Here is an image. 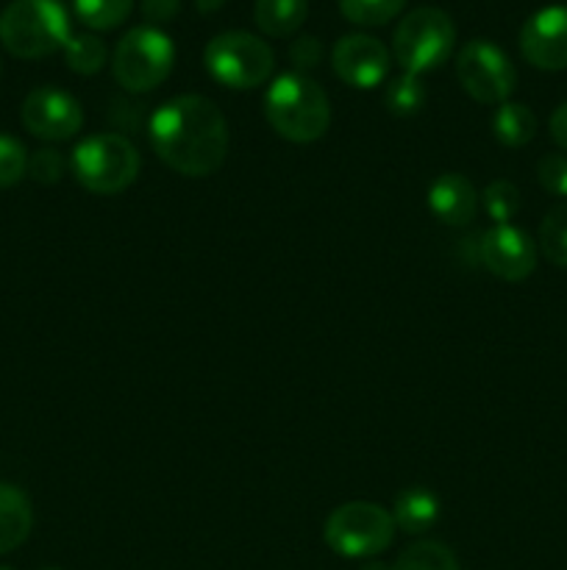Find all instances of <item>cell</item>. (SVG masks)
<instances>
[{
  "label": "cell",
  "mask_w": 567,
  "mask_h": 570,
  "mask_svg": "<svg viewBox=\"0 0 567 570\" xmlns=\"http://www.w3.org/2000/svg\"><path fill=\"white\" fill-rule=\"evenodd\" d=\"M153 154L170 170L187 178H206L228 156V122L215 100L178 95L153 111L148 126Z\"/></svg>",
  "instance_id": "obj_1"
},
{
  "label": "cell",
  "mask_w": 567,
  "mask_h": 570,
  "mask_svg": "<svg viewBox=\"0 0 567 570\" xmlns=\"http://www.w3.org/2000/svg\"><path fill=\"white\" fill-rule=\"evenodd\" d=\"M265 117L278 137L289 142H317L331 126V100L306 72H281L267 87Z\"/></svg>",
  "instance_id": "obj_2"
},
{
  "label": "cell",
  "mask_w": 567,
  "mask_h": 570,
  "mask_svg": "<svg viewBox=\"0 0 567 570\" xmlns=\"http://www.w3.org/2000/svg\"><path fill=\"white\" fill-rule=\"evenodd\" d=\"M70 14L59 0H11L0 11V42L17 59H44L64 50Z\"/></svg>",
  "instance_id": "obj_3"
},
{
  "label": "cell",
  "mask_w": 567,
  "mask_h": 570,
  "mask_svg": "<svg viewBox=\"0 0 567 570\" xmlns=\"http://www.w3.org/2000/svg\"><path fill=\"white\" fill-rule=\"evenodd\" d=\"M137 145L122 134H92L81 139L70 156V170L83 189L94 195H117L139 176Z\"/></svg>",
  "instance_id": "obj_4"
},
{
  "label": "cell",
  "mask_w": 567,
  "mask_h": 570,
  "mask_svg": "<svg viewBox=\"0 0 567 570\" xmlns=\"http://www.w3.org/2000/svg\"><path fill=\"white\" fill-rule=\"evenodd\" d=\"M456 48V26L448 17V11L437 6H420L409 11L398 22L392 33V56L400 65V70L411 76H422L454 56Z\"/></svg>",
  "instance_id": "obj_5"
},
{
  "label": "cell",
  "mask_w": 567,
  "mask_h": 570,
  "mask_svg": "<svg viewBox=\"0 0 567 570\" xmlns=\"http://www.w3.org/2000/svg\"><path fill=\"white\" fill-rule=\"evenodd\" d=\"M176 65V45L161 28L137 26L117 42L111 72L126 92L142 95L161 87Z\"/></svg>",
  "instance_id": "obj_6"
},
{
  "label": "cell",
  "mask_w": 567,
  "mask_h": 570,
  "mask_svg": "<svg viewBox=\"0 0 567 570\" xmlns=\"http://www.w3.org/2000/svg\"><path fill=\"white\" fill-rule=\"evenodd\" d=\"M322 538L334 554L348 557V560L378 557L392 546V512L372 501H348L326 518Z\"/></svg>",
  "instance_id": "obj_7"
},
{
  "label": "cell",
  "mask_w": 567,
  "mask_h": 570,
  "mask_svg": "<svg viewBox=\"0 0 567 570\" xmlns=\"http://www.w3.org/2000/svg\"><path fill=\"white\" fill-rule=\"evenodd\" d=\"M203 65L222 87L256 89L276 70V53L256 33L222 31L206 45Z\"/></svg>",
  "instance_id": "obj_8"
},
{
  "label": "cell",
  "mask_w": 567,
  "mask_h": 570,
  "mask_svg": "<svg viewBox=\"0 0 567 570\" xmlns=\"http://www.w3.org/2000/svg\"><path fill=\"white\" fill-rule=\"evenodd\" d=\"M456 78L476 104L500 106L517 87V72L509 56L489 39H470L456 53Z\"/></svg>",
  "instance_id": "obj_9"
},
{
  "label": "cell",
  "mask_w": 567,
  "mask_h": 570,
  "mask_svg": "<svg viewBox=\"0 0 567 570\" xmlns=\"http://www.w3.org/2000/svg\"><path fill=\"white\" fill-rule=\"evenodd\" d=\"M20 120L28 134L44 142H67L83 126V109L70 92L59 87H37L26 95Z\"/></svg>",
  "instance_id": "obj_10"
},
{
  "label": "cell",
  "mask_w": 567,
  "mask_h": 570,
  "mask_svg": "<svg viewBox=\"0 0 567 570\" xmlns=\"http://www.w3.org/2000/svg\"><path fill=\"white\" fill-rule=\"evenodd\" d=\"M331 67L339 81L354 89H372L387 81L392 53L370 33H348L331 50Z\"/></svg>",
  "instance_id": "obj_11"
},
{
  "label": "cell",
  "mask_w": 567,
  "mask_h": 570,
  "mask_svg": "<svg viewBox=\"0 0 567 570\" xmlns=\"http://www.w3.org/2000/svg\"><path fill=\"white\" fill-rule=\"evenodd\" d=\"M478 259L504 282H523L537 267V243L523 228L504 223L478 237Z\"/></svg>",
  "instance_id": "obj_12"
},
{
  "label": "cell",
  "mask_w": 567,
  "mask_h": 570,
  "mask_svg": "<svg viewBox=\"0 0 567 570\" xmlns=\"http://www.w3.org/2000/svg\"><path fill=\"white\" fill-rule=\"evenodd\" d=\"M520 53L537 70H567V6H545L523 22Z\"/></svg>",
  "instance_id": "obj_13"
},
{
  "label": "cell",
  "mask_w": 567,
  "mask_h": 570,
  "mask_svg": "<svg viewBox=\"0 0 567 570\" xmlns=\"http://www.w3.org/2000/svg\"><path fill=\"white\" fill-rule=\"evenodd\" d=\"M428 209L445 226H467L476 220L478 193L461 173H445L428 189Z\"/></svg>",
  "instance_id": "obj_14"
},
{
  "label": "cell",
  "mask_w": 567,
  "mask_h": 570,
  "mask_svg": "<svg viewBox=\"0 0 567 570\" xmlns=\"http://www.w3.org/2000/svg\"><path fill=\"white\" fill-rule=\"evenodd\" d=\"M33 527L31 499L17 484L0 482V554L20 549Z\"/></svg>",
  "instance_id": "obj_15"
},
{
  "label": "cell",
  "mask_w": 567,
  "mask_h": 570,
  "mask_svg": "<svg viewBox=\"0 0 567 570\" xmlns=\"http://www.w3.org/2000/svg\"><path fill=\"white\" fill-rule=\"evenodd\" d=\"M439 512H442V504L437 493L428 488H404L392 501V521L406 534H422L434 529Z\"/></svg>",
  "instance_id": "obj_16"
},
{
  "label": "cell",
  "mask_w": 567,
  "mask_h": 570,
  "mask_svg": "<svg viewBox=\"0 0 567 570\" xmlns=\"http://www.w3.org/2000/svg\"><path fill=\"white\" fill-rule=\"evenodd\" d=\"M309 17V0H256L253 20L267 37H292Z\"/></svg>",
  "instance_id": "obj_17"
},
{
  "label": "cell",
  "mask_w": 567,
  "mask_h": 570,
  "mask_svg": "<svg viewBox=\"0 0 567 570\" xmlns=\"http://www.w3.org/2000/svg\"><path fill=\"white\" fill-rule=\"evenodd\" d=\"M493 131L495 139L500 145H506V148H523L537 134V117H534V111L526 104H511V100H506L495 111Z\"/></svg>",
  "instance_id": "obj_18"
},
{
  "label": "cell",
  "mask_w": 567,
  "mask_h": 570,
  "mask_svg": "<svg viewBox=\"0 0 567 570\" xmlns=\"http://www.w3.org/2000/svg\"><path fill=\"white\" fill-rule=\"evenodd\" d=\"M106 59H109V50H106L103 39L94 37V33H72L67 39L64 61L78 76H98Z\"/></svg>",
  "instance_id": "obj_19"
},
{
  "label": "cell",
  "mask_w": 567,
  "mask_h": 570,
  "mask_svg": "<svg viewBox=\"0 0 567 570\" xmlns=\"http://www.w3.org/2000/svg\"><path fill=\"white\" fill-rule=\"evenodd\" d=\"M76 17L92 31H115L128 20L133 0H72Z\"/></svg>",
  "instance_id": "obj_20"
},
{
  "label": "cell",
  "mask_w": 567,
  "mask_h": 570,
  "mask_svg": "<svg viewBox=\"0 0 567 570\" xmlns=\"http://www.w3.org/2000/svg\"><path fill=\"white\" fill-rule=\"evenodd\" d=\"M389 570H459V562L445 543L422 540V543L409 546Z\"/></svg>",
  "instance_id": "obj_21"
},
{
  "label": "cell",
  "mask_w": 567,
  "mask_h": 570,
  "mask_svg": "<svg viewBox=\"0 0 567 570\" xmlns=\"http://www.w3.org/2000/svg\"><path fill=\"white\" fill-rule=\"evenodd\" d=\"M384 104L392 115L398 117H411L426 106V83L420 76H411V72H400L392 81L387 83V92H384Z\"/></svg>",
  "instance_id": "obj_22"
},
{
  "label": "cell",
  "mask_w": 567,
  "mask_h": 570,
  "mask_svg": "<svg viewBox=\"0 0 567 570\" xmlns=\"http://www.w3.org/2000/svg\"><path fill=\"white\" fill-rule=\"evenodd\" d=\"M539 250L556 267H567V200L556 204L539 226Z\"/></svg>",
  "instance_id": "obj_23"
},
{
  "label": "cell",
  "mask_w": 567,
  "mask_h": 570,
  "mask_svg": "<svg viewBox=\"0 0 567 570\" xmlns=\"http://www.w3.org/2000/svg\"><path fill=\"white\" fill-rule=\"evenodd\" d=\"M406 0H339V11L354 26H387L404 11Z\"/></svg>",
  "instance_id": "obj_24"
},
{
  "label": "cell",
  "mask_w": 567,
  "mask_h": 570,
  "mask_svg": "<svg viewBox=\"0 0 567 570\" xmlns=\"http://www.w3.org/2000/svg\"><path fill=\"white\" fill-rule=\"evenodd\" d=\"M484 209L493 217L495 226H504L520 212V189L509 178H495L484 187Z\"/></svg>",
  "instance_id": "obj_25"
},
{
  "label": "cell",
  "mask_w": 567,
  "mask_h": 570,
  "mask_svg": "<svg viewBox=\"0 0 567 570\" xmlns=\"http://www.w3.org/2000/svg\"><path fill=\"white\" fill-rule=\"evenodd\" d=\"M28 173V150L20 139L0 134V189L20 184Z\"/></svg>",
  "instance_id": "obj_26"
},
{
  "label": "cell",
  "mask_w": 567,
  "mask_h": 570,
  "mask_svg": "<svg viewBox=\"0 0 567 570\" xmlns=\"http://www.w3.org/2000/svg\"><path fill=\"white\" fill-rule=\"evenodd\" d=\"M537 178L545 193L567 198V154H545L537 165Z\"/></svg>",
  "instance_id": "obj_27"
},
{
  "label": "cell",
  "mask_w": 567,
  "mask_h": 570,
  "mask_svg": "<svg viewBox=\"0 0 567 570\" xmlns=\"http://www.w3.org/2000/svg\"><path fill=\"white\" fill-rule=\"evenodd\" d=\"M64 156L53 148H42L28 156V176L37 184H59L64 176Z\"/></svg>",
  "instance_id": "obj_28"
},
{
  "label": "cell",
  "mask_w": 567,
  "mask_h": 570,
  "mask_svg": "<svg viewBox=\"0 0 567 570\" xmlns=\"http://www.w3.org/2000/svg\"><path fill=\"white\" fill-rule=\"evenodd\" d=\"M289 59H292V65L298 67V72L315 70L322 59L320 39L309 37V33H306V37H298L292 45H289Z\"/></svg>",
  "instance_id": "obj_29"
},
{
  "label": "cell",
  "mask_w": 567,
  "mask_h": 570,
  "mask_svg": "<svg viewBox=\"0 0 567 570\" xmlns=\"http://www.w3.org/2000/svg\"><path fill=\"white\" fill-rule=\"evenodd\" d=\"M139 9L150 26L159 28L161 22L176 20L178 11H181V0H139Z\"/></svg>",
  "instance_id": "obj_30"
},
{
  "label": "cell",
  "mask_w": 567,
  "mask_h": 570,
  "mask_svg": "<svg viewBox=\"0 0 567 570\" xmlns=\"http://www.w3.org/2000/svg\"><path fill=\"white\" fill-rule=\"evenodd\" d=\"M548 126H550V137H554V142L559 145L561 150H567V104L556 106Z\"/></svg>",
  "instance_id": "obj_31"
},
{
  "label": "cell",
  "mask_w": 567,
  "mask_h": 570,
  "mask_svg": "<svg viewBox=\"0 0 567 570\" xmlns=\"http://www.w3.org/2000/svg\"><path fill=\"white\" fill-rule=\"evenodd\" d=\"M195 6H198L200 14H211V11H217L226 6V0H195Z\"/></svg>",
  "instance_id": "obj_32"
},
{
  "label": "cell",
  "mask_w": 567,
  "mask_h": 570,
  "mask_svg": "<svg viewBox=\"0 0 567 570\" xmlns=\"http://www.w3.org/2000/svg\"><path fill=\"white\" fill-rule=\"evenodd\" d=\"M0 570H11V568H6V566H0Z\"/></svg>",
  "instance_id": "obj_33"
},
{
  "label": "cell",
  "mask_w": 567,
  "mask_h": 570,
  "mask_svg": "<svg viewBox=\"0 0 567 570\" xmlns=\"http://www.w3.org/2000/svg\"><path fill=\"white\" fill-rule=\"evenodd\" d=\"M48 570H53V568H48Z\"/></svg>",
  "instance_id": "obj_34"
},
{
  "label": "cell",
  "mask_w": 567,
  "mask_h": 570,
  "mask_svg": "<svg viewBox=\"0 0 567 570\" xmlns=\"http://www.w3.org/2000/svg\"><path fill=\"white\" fill-rule=\"evenodd\" d=\"M0 70H3V67H0Z\"/></svg>",
  "instance_id": "obj_35"
}]
</instances>
